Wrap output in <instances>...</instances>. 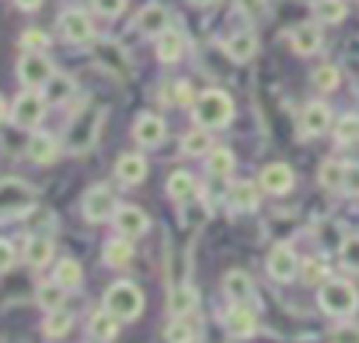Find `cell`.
Masks as SVG:
<instances>
[{"instance_id":"cell-27","label":"cell","mask_w":359,"mask_h":343,"mask_svg":"<svg viewBox=\"0 0 359 343\" xmlns=\"http://www.w3.org/2000/svg\"><path fill=\"white\" fill-rule=\"evenodd\" d=\"M73 326H76L73 312H70L67 306H62V309L45 312V318H42V323H39V332H42V337H48V340H62V337H67V335L73 332Z\"/></svg>"},{"instance_id":"cell-36","label":"cell","mask_w":359,"mask_h":343,"mask_svg":"<svg viewBox=\"0 0 359 343\" xmlns=\"http://www.w3.org/2000/svg\"><path fill=\"white\" fill-rule=\"evenodd\" d=\"M342 174H345V160H323L317 169V183L325 191H342Z\"/></svg>"},{"instance_id":"cell-20","label":"cell","mask_w":359,"mask_h":343,"mask_svg":"<svg viewBox=\"0 0 359 343\" xmlns=\"http://www.w3.org/2000/svg\"><path fill=\"white\" fill-rule=\"evenodd\" d=\"M50 278H53L62 290L79 292L81 284H84V267H81V261L73 259V256H59V259L50 264Z\"/></svg>"},{"instance_id":"cell-39","label":"cell","mask_w":359,"mask_h":343,"mask_svg":"<svg viewBox=\"0 0 359 343\" xmlns=\"http://www.w3.org/2000/svg\"><path fill=\"white\" fill-rule=\"evenodd\" d=\"M334 138L339 146H353L359 143V115L356 112H345L337 124H334Z\"/></svg>"},{"instance_id":"cell-47","label":"cell","mask_w":359,"mask_h":343,"mask_svg":"<svg viewBox=\"0 0 359 343\" xmlns=\"http://www.w3.org/2000/svg\"><path fill=\"white\" fill-rule=\"evenodd\" d=\"M93 6L101 17H118L126 8V0H93Z\"/></svg>"},{"instance_id":"cell-37","label":"cell","mask_w":359,"mask_h":343,"mask_svg":"<svg viewBox=\"0 0 359 343\" xmlns=\"http://www.w3.org/2000/svg\"><path fill=\"white\" fill-rule=\"evenodd\" d=\"M337 259H339V267H345L351 276H359V233H348L339 239Z\"/></svg>"},{"instance_id":"cell-50","label":"cell","mask_w":359,"mask_h":343,"mask_svg":"<svg viewBox=\"0 0 359 343\" xmlns=\"http://www.w3.org/2000/svg\"><path fill=\"white\" fill-rule=\"evenodd\" d=\"M3 118H8V107H6V101H3V96H0V121Z\"/></svg>"},{"instance_id":"cell-40","label":"cell","mask_w":359,"mask_h":343,"mask_svg":"<svg viewBox=\"0 0 359 343\" xmlns=\"http://www.w3.org/2000/svg\"><path fill=\"white\" fill-rule=\"evenodd\" d=\"M194 98H196V93H194V84H191V82L177 79V82L165 84V93H163V101H165V104L191 107V104H194Z\"/></svg>"},{"instance_id":"cell-31","label":"cell","mask_w":359,"mask_h":343,"mask_svg":"<svg viewBox=\"0 0 359 343\" xmlns=\"http://www.w3.org/2000/svg\"><path fill=\"white\" fill-rule=\"evenodd\" d=\"M42 96H45V101L48 104H67L73 96H76V82L67 76V73H53L48 82H45V87H42Z\"/></svg>"},{"instance_id":"cell-3","label":"cell","mask_w":359,"mask_h":343,"mask_svg":"<svg viewBox=\"0 0 359 343\" xmlns=\"http://www.w3.org/2000/svg\"><path fill=\"white\" fill-rule=\"evenodd\" d=\"M101 306L107 312H112L121 323H132L143 315L146 309V295L143 290L129 281V278H115L107 290H104V298H101Z\"/></svg>"},{"instance_id":"cell-33","label":"cell","mask_w":359,"mask_h":343,"mask_svg":"<svg viewBox=\"0 0 359 343\" xmlns=\"http://www.w3.org/2000/svg\"><path fill=\"white\" fill-rule=\"evenodd\" d=\"M210 149H213V138H210V129L205 127H194L180 138V152L185 157H202Z\"/></svg>"},{"instance_id":"cell-8","label":"cell","mask_w":359,"mask_h":343,"mask_svg":"<svg viewBox=\"0 0 359 343\" xmlns=\"http://www.w3.org/2000/svg\"><path fill=\"white\" fill-rule=\"evenodd\" d=\"M53 73L56 67L42 51H22V56L17 59V79L31 90H42Z\"/></svg>"},{"instance_id":"cell-38","label":"cell","mask_w":359,"mask_h":343,"mask_svg":"<svg viewBox=\"0 0 359 343\" xmlns=\"http://www.w3.org/2000/svg\"><path fill=\"white\" fill-rule=\"evenodd\" d=\"M165 343H196V326L188 318H171L163 329Z\"/></svg>"},{"instance_id":"cell-6","label":"cell","mask_w":359,"mask_h":343,"mask_svg":"<svg viewBox=\"0 0 359 343\" xmlns=\"http://www.w3.org/2000/svg\"><path fill=\"white\" fill-rule=\"evenodd\" d=\"M79 208H81V216H84L90 225H101V222H109V219H112V214H115V208H118V197H115V191H112L109 186L95 183V186H90V188L81 194Z\"/></svg>"},{"instance_id":"cell-43","label":"cell","mask_w":359,"mask_h":343,"mask_svg":"<svg viewBox=\"0 0 359 343\" xmlns=\"http://www.w3.org/2000/svg\"><path fill=\"white\" fill-rule=\"evenodd\" d=\"M328 343H359V326L348 321H339L331 332H328Z\"/></svg>"},{"instance_id":"cell-44","label":"cell","mask_w":359,"mask_h":343,"mask_svg":"<svg viewBox=\"0 0 359 343\" xmlns=\"http://www.w3.org/2000/svg\"><path fill=\"white\" fill-rule=\"evenodd\" d=\"M20 45H22L25 51H45V48L50 45V37H48L45 31H39V28H28V31H22Z\"/></svg>"},{"instance_id":"cell-18","label":"cell","mask_w":359,"mask_h":343,"mask_svg":"<svg viewBox=\"0 0 359 343\" xmlns=\"http://www.w3.org/2000/svg\"><path fill=\"white\" fill-rule=\"evenodd\" d=\"M59 149H62V143L50 132H42V129H34L28 135V141H25V157L31 163H36V166L53 163L59 157Z\"/></svg>"},{"instance_id":"cell-19","label":"cell","mask_w":359,"mask_h":343,"mask_svg":"<svg viewBox=\"0 0 359 343\" xmlns=\"http://www.w3.org/2000/svg\"><path fill=\"white\" fill-rule=\"evenodd\" d=\"M132 259H135V245H132V239H126L121 233L109 236L101 245V264L107 270H126L132 264Z\"/></svg>"},{"instance_id":"cell-5","label":"cell","mask_w":359,"mask_h":343,"mask_svg":"<svg viewBox=\"0 0 359 343\" xmlns=\"http://www.w3.org/2000/svg\"><path fill=\"white\" fill-rule=\"evenodd\" d=\"M45 110H48V101L42 96V90H31L25 87L14 101H11V110H8V121L17 127V129H25V132H34L42 118H45Z\"/></svg>"},{"instance_id":"cell-32","label":"cell","mask_w":359,"mask_h":343,"mask_svg":"<svg viewBox=\"0 0 359 343\" xmlns=\"http://www.w3.org/2000/svg\"><path fill=\"white\" fill-rule=\"evenodd\" d=\"M236 169V155L227 149V146H213L208 155H205V172L216 180H227Z\"/></svg>"},{"instance_id":"cell-24","label":"cell","mask_w":359,"mask_h":343,"mask_svg":"<svg viewBox=\"0 0 359 343\" xmlns=\"http://www.w3.org/2000/svg\"><path fill=\"white\" fill-rule=\"evenodd\" d=\"M121 321L112 315V312H107L104 306L101 309H95L93 315H90V321H87V337L93 340V343H115L118 340V335H121Z\"/></svg>"},{"instance_id":"cell-12","label":"cell","mask_w":359,"mask_h":343,"mask_svg":"<svg viewBox=\"0 0 359 343\" xmlns=\"http://www.w3.org/2000/svg\"><path fill=\"white\" fill-rule=\"evenodd\" d=\"M222 323L227 329L230 337H238V340H247L255 335L258 329V318H255V306L252 304H227L224 315H222Z\"/></svg>"},{"instance_id":"cell-10","label":"cell","mask_w":359,"mask_h":343,"mask_svg":"<svg viewBox=\"0 0 359 343\" xmlns=\"http://www.w3.org/2000/svg\"><path fill=\"white\" fill-rule=\"evenodd\" d=\"M222 292L227 298V304H252L258 306V295H255V281L247 270L233 267L222 276Z\"/></svg>"},{"instance_id":"cell-14","label":"cell","mask_w":359,"mask_h":343,"mask_svg":"<svg viewBox=\"0 0 359 343\" xmlns=\"http://www.w3.org/2000/svg\"><path fill=\"white\" fill-rule=\"evenodd\" d=\"M258 186H261V191H266L272 197H283L294 188V172H292L289 163H280V160L266 163L258 174Z\"/></svg>"},{"instance_id":"cell-48","label":"cell","mask_w":359,"mask_h":343,"mask_svg":"<svg viewBox=\"0 0 359 343\" xmlns=\"http://www.w3.org/2000/svg\"><path fill=\"white\" fill-rule=\"evenodd\" d=\"M238 8H241L247 17H258V14H264L266 0H238Z\"/></svg>"},{"instance_id":"cell-22","label":"cell","mask_w":359,"mask_h":343,"mask_svg":"<svg viewBox=\"0 0 359 343\" xmlns=\"http://www.w3.org/2000/svg\"><path fill=\"white\" fill-rule=\"evenodd\" d=\"M227 205L236 214H252V211H258V205H261L258 186L252 180H236V183H230V188H227Z\"/></svg>"},{"instance_id":"cell-25","label":"cell","mask_w":359,"mask_h":343,"mask_svg":"<svg viewBox=\"0 0 359 343\" xmlns=\"http://www.w3.org/2000/svg\"><path fill=\"white\" fill-rule=\"evenodd\" d=\"M146 174H149V163H146V157L137 155V152H123V155L115 160V177H118V183H123V186H137V183L146 180Z\"/></svg>"},{"instance_id":"cell-23","label":"cell","mask_w":359,"mask_h":343,"mask_svg":"<svg viewBox=\"0 0 359 343\" xmlns=\"http://www.w3.org/2000/svg\"><path fill=\"white\" fill-rule=\"evenodd\" d=\"M331 276H334V267H331L328 256L311 253V256H303V259H300V273H297V281H300L303 287L317 290V287H320V284H325Z\"/></svg>"},{"instance_id":"cell-7","label":"cell","mask_w":359,"mask_h":343,"mask_svg":"<svg viewBox=\"0 0 359 343\" xmlns=\"http://www.w3.org/2000/svg\"><path fill=\"white\" fill-rule=\"evenodd\" d=\"M264 267L275 284H292V281H297V273H300V256L294 253V247L289 242H278L266 253Z\"/></svg>"},{"instance_id":"cell-9","label":"cell","mask_w":359,"mask_h":343,"mask_svg":"<svg viewBox=\"0 0 359 343\" xmlns=\"http://www.w3.org/2000/svg\"><path fill=\"white\" fill-rule=\"evenodd\" d=\"M109 225H112L115 233H121V236H126V239L135 242V239H140V236L149 233L151 219H149V214H146L143 208H137V205H132V202H118V208H115Z\"/></svg>"},{"instance_id":"cell-28","label":"cell","mask_w":359,"mask_h":343,"mask_svg":"<svg viewBox=\"0 0 359 343\" xmlns=\"http://www.w3.org/2000/svg\"><path fill=\"white\" fill-rule=\"evenodd\" d=\"M289 42H292L294 53H300V56H311V53L320 51V45H323V34H320V28H317L314 22H300V25H294V28L289 31Z\"/></svg>"},{"instance_id":"cell-2","label":"cell","mask_w":359,"mask_h":343,"mask_svg":"<svg viewBox=\"0 0 359 343\" xmlns=\"http://www.w3.org/2000/svg\"><path fill=\"white\" fill-rule=\"evenodd\" d=\"M101 121H104V107L87 101V104L79 107V110L73 112V118L67 121L65 135H62V146H65L70 155H84L87 149H93V143H95V138H98V129H101Z\"/></svg>"},{"instance_id":"cell-1","label":"cell","mask_w":359,"mask_h":343,"mask_svg":"<svg viewBox=\"0 0 359 343\" xmlns=\"http://www.w3.org/2000/svg\"><path fill=\"white\" fill-rule=\"evenodd\" d=\"M317 306L328 318L348 321L359 312V290L351 276H331L325 284L317 287Z\"/></svg>"},{"instance_id":"cell-46","label":"cell","mask_w":359,"mask_h":343,"mask_svg":"<svg viewBox=\"0 0 359 343\" xmlns=\"http://www.w3.org/2000/svg\"><path fill=\"white\" fill-rule=\"evenodd\" d=\"M342 191L351 197H359V163L345 160V174H342Z\"/></svg>"},{"instance_id":"cell-15","label":"cell","mask_w":359,"mask_h":343,"mask_svg":"<svg viewBox=\"0 0 359 343\" xmlns=\"http://www.w3.org/2000/svg\"><path fill=\"white\" fill-rule=\"evenodd\" d=\"M132 138L137 141V146L143 149H154L165 141V121L154 112H140L132 124Z\"/></svg>"},{"instance_id":"cell-11","label":"cell","mask_w":359,"mask_h":343,"mask_svg":"<svg viewBox=\"0 0 359 343\" xmlns=\"http://www.w3.org/2000/svg\"><path fill=\"white\" fill-rule=\"evenodd\" d=\"M22 261L31 267V270H45L53 264V236L48 233H25L22 236V250H20Z\"/></svg>"},{"instance_id":"cell-30","label":"cell","mask_w":359,"mask_h":343,"mask_svg":"<svg viewBox=\"0 0 359 343\" xmlns=\"http://www.w3.org/2000/svg\"><path fill=\"white\" fill-rule=\"evenodd\" d=\"M154 51H157V59H160L163 65H174V62H180V56L185 53V37H182L177 28H168V31H163V34L157 37Z\"/></svg>"},{"instance_id":"cell-49","label":"cell","mask_w":359,"mask_h":343,"mask_svg":"<svg viewBox=\"0 0 359 343\" xmlns=\"http://www.w3.org/2000/svg\"><path fill=\"white\" fill-rule=\"evenodd\" d=\"M14 3H17L22 11H34V8H39V6H42V0H14Z\"/></svg>"},{"instance_id":"cell-45","label":"cell","mask_w":359,"mask_h":343,"mask_svg":"<svg viewBox=\"0 0 359 343\" xmlns=\"http://www.w3.org/2000/svg\"><path fill=\"white\" fill-rule=\"evenodd\" d=\"M17 259H20L17 245H14L8 236H0V276H3V273H8V270H14Z\"/></svg>"},{"instance_id":"cell-21","label":"cell","mask_w":359,"mask_h":343,"mask_svg":"<svg viewBox=\"0 0 359 343\" xmlns=\"http://www.w3.org/2000/svg\"><path fill=\"white\" fill-rule=\"evenodd\" d=\"M95 59L101 62L104 70H109V73H115L121 79H129L132 76V65H129L123 48L118 42H112V39H101L95 45Z\"/></svg>"},{"instance_id":"cell-29","label":"cell","mask_w":359,"mask_h":343,"mask_svg":"<svg viewBox=\"0 0 359 343\" xmlns=\"http://www.w3.org/2000/svg\"><path fill=\"white\" fill-rule=\"evenodd\" d=\"M67 290H62L53 278H42L36 281L34 287V304L42 309V312H53V309H62L67 304Z\"/></svg>"},{"instance_id":"cell-41","label":"cell","mask_w":359,"mask_h":343,"mask_svg":"<svg viewBox=\"0 0 359 343\" xmlns=\"http://www.w3.org/2000/svg\"><path fill=\"white\" fill-rule=\"evenodd\" d=\"M348 14V6L342 0H317L314 3V17L325 25H334V22H342Z\"/></svg>"},{"instance_id":"cell-16","label":"cell","mask_w":359,"mask_h":343,"mask_svg":"<svg viewBox=\"0 0 359 343\" xmlns=\"http://www.w3.org/2000/svg\"><path fill=\"white\" fill-rule=\"evenodd\" d=\"M196 309H199V290L191 281H182V284L168 290V298H165L168 318H188Z\"/></svg>"},{"instance_id":"cell-17","label":"cell","mask_w":359,"mask_h":343,"mask_svg":"<svg viewBox=\"0 0 359 343\" xmlns=\"http://www.w3.org/2000/svg\"><path fill=\"white\" fill-rule=\"evenodd\" d=\"M59 31H62V37H65L67 42H73V45H84V42L93 39V22H90V17H87L84 11H79V8H65V11L59 14Z\"/></svg>"},{"instance_id":"cell-34","label":"cell","mask_w":359,"mask_h":343,"mask_svg":"<svg viewBox=\"0 0 359 343\" xmlns=\"http://www.w3.org/2000/svg\"><path fill=\"white\" fill-rule=\"evenodd\" d=\"M255 51H258V39L252 31H238L224 42V53L233 62H250L255 56Z\"/></svg>"},{"instance_id":"cell-51","label":"cell","mask_w":359,"mask_h":343,"mask_svg":"<svg viewBox=\"0 0 359 343\" xmlns=\"http://www.w3.org/2000/svg\"><path fill=\"white\" fill-rule=\"evenodd\" d=\"M191 3H196V6H208V3H213V0H191Z\"/></svg>"},{"instance_id":"cell-13","label":"cell","mask_w":359,"mask_h":343,"mask_svg":"<svg viewBox=\"0 0 359 343\" xmlns=\"http://www.w3.org/2000/svg\"><path fill=\"white\" fill-rule=\"evenodd\" d=\"M331 121H334V112L325 101L314 98L303 107L300 112V121H297V129H300V138H320L323 132L331 129Z\"/></svg>"},{"instance_id":"cell-4","label":"cell","mask_w":359,"mask_h":343,"mask_svg":"<svg viewBox=\"0 0 359 343\" xmlns=\"http://www.w3.org/2000/svg\"><path fill=\"white\" fill-rule=\"evenodd\" d=\"M233 98L219 90V87H208L202 93H196L194 104H191V118L196 127H205V129H222L233 121Z\"/></svg>"},{"instance_id":"cell-26","label":"cell","mask_w":359,"mask_h":343,"mask_svg":"<svg viewBox=\"0 0 359 343\" xmlns=\"http://www.w3.org/2000/svg\"><path fill=\"white\" fill-rule=\"evenodd\" d=\"M135 25H137V31H140L143 37L157 39L163 31H168V8H165L163 3H149L146 8H140Z\"/></svg>"},{"instance_id":"cell-35","label":"cell","mask_w":359,"mask_h":343,"mask_svg":"<svg viewBox=\"0 0 359 343\" xmlns=\"http://www.w3.org/2000/svg\"><path fill=\"white\" fill-rule=\"evenodd\" d=\"M165 194H168L174 202H185V200H191V197L196 194V177H194L191 172H185V169L171 172L168 180H165Z\"/></svg>"},{"instance_id":"cell-42","label":"cell","mask_w":359,"mask_h":343,"mask_svg":"<svg viewBox=\"0 0 359 343\" xmlns=\"http://www.w3.org/2000/svg\"><path fill=\"white\" fill-rule=\"evenodd\" d=\"M311 84H314V90H320V93L337 90V87H339V70H337V65L325 62V65L314 67V70H311Z\"/></svg>"}]
</instances>
